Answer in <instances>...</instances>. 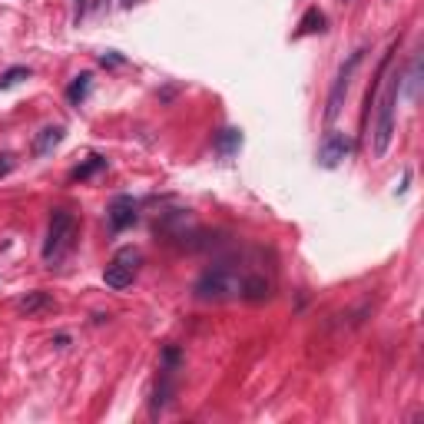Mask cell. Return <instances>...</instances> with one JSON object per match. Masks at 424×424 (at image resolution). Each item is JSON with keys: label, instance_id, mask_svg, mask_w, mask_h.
Wrapping results in <instances>:
<instances>
[{"label": "cell", "instance_id": "277c9868", "mask_svg": "<svg viewBox=\"0 0 424 424\" xmlns=\"http://www.w3.org/2000/svg\"><path fill=\"white\" fill-rule=\"evenodd\" d=\"M73 229H76V219L73 212L67 209H53V215H50V229H46V242H44V258L50 262V258H57L70 245V239H73Z\"/></svg>", "mask_w": 424, "mask_h": 424}, {"label": "cell", "instance_id": "6da1fadb", "mask_svg": "<svg viewBox=\"0 0 424 424\" xmlns=\"http://www.w3.org/2000/svg\"><path fill=\"white\" fill-rule=\"evenodd\" d=\"M239 288H242V275L236 272V265L219 262V265H212V269L199 275L193 292L202 302H226V299H239Z\"/></svg>", "mask_w": 424, "mask_h": 424}, {"label": "cell", "instance_id": "5b68a950", "mask_svg": "<svg viewBox=\"0 0 424 424\" xmlns=\"http://www.w3.org/2000/svg\"><path fill=\"white\" fill-rule=\"evenodd\" d=\"M139 262H143V256H139L136 249H123V252H116V258L103 269L106 288H116V292H120V288L133 285V279H136V272H139Z\"/></svg>", "mask_w": 424, "mask_h": 424}, {"label": "cell", "instance_id": "4fadbf2b", "mask_svg": "<svg viewBox=\"0 0 424 424\" xmlns=\"http://www.w3.org/2000/svg\"><path fill=\"white\" fill-rule=\"evenodd\" d=\"M90 83H93V76H90V73H80V76L73 80V83L67 87V100H70L73 106H83V100L90 96Z\"/></svg>", "mask_w": 424, "mask_h": 424}, {"label": "cell", "instance_id": "2e32d148", "mask_svg": "<svg viewBox=\"0 0 424 424\" xmlns=\"http://www.w3.org/2000/svg\"><path fill=\"white\" fill-rule=\"evenodd\" d=\"M30 67H10L7 73H0V90H10V87H17L20 80H30Z\"/></svg>", "mask_w": 424, "mask_h": 424}, {"label": "cell", "instance_id": "ffe728a7", "mask_svg": "<svg viewBox=\"0 0 424 424\" xmlns=\"http://www.w3.org/2000/svg\"><path fill=\"white\" fill-rule=\"evenodd\" d=\"M53 345H57V348H67V345H70V335H57Z\"/></svg>", "mask_w": 424, "mask_h": 424}, {"label": "cell", "instance_id": "9c48e42d", "mask_svg": "<svg viewBox=\"0 0 424 424\" xmlns=\"http://www.w3.org/2000/svg\"><path fill=\"white\" fill-rule=\"evenodd\" d=\"M17 312H24V315H40V312H53L57 302H53V295L50 292H27V295H20L17 299Z\"/></svg>", "mask_w": 424, "mask_h": 424}, {"label": "cell", "instance_id": "ac0fdd59", "mask_svg": "<svg viewBox=\"0 0 424 424\" xmlns=\"http://www.w3.org/2000/svg\"><path fill=\"white\" fill-rule=\"evenodd\" d=\"M123 63H126V57L116 53V50H106L103 57H100V67H123Z\"/></svg>", "mask_w": 424, "mask_h": 424}, {"label": "cell", "instance_id": "44dd1931", "mask_svg": "<svg viewBox=\"0 0 424 424\" xmlns=\"http://www.w3.org/2000/svg\"><path fill=\"white\" fill-rule=\"evenodd\" d=\"M83 10H87V0H76V14H73L76 24H80V17H83Z\"/></svg>", "mask_w": 424, "mask_h": 424}, {"label": "cell", "instance_id": "52a82bcc", "mask_svg": "<svg viewBox=\"0 0 424 424\" xmlns=\"http://www.w3.org/2000/svg\"><path fill=\"white\" fill-rule=\"evenodd\" d=\"M109 229L113 232H123V229H130L133 222H136V202H133V196H116L113 202H109Z\"/></svg>", "mask_w": 424, "mask_h": 424}, {"label": "cell", "instance_id": "d6986e66", "mask_svg": "<svg viewBox=\"0 0 424 424\" xmlns=\"http://www.w3.org/2000/svg\"><path fill=\"white\" fill-rule=\"evenodd\" d=\"M17 166V159H14V152H0V179L3 176H10Z\"/></svg>", "mask_w": 424, "mask_h": 424}, {"label": "cell", "instance_id": "8992f818", "mask_svg": "<svg viewBox=\"0 0 424 424\" xmlns=\"http://www.w3.org/2000/svg\"><path fill=\"white\" fill-rule=\"evenodd\" d=\"M351 152V136L348 133H342V130H328L325 139H321V146H318V163L325 169H338L345 159H348Z\"/></svg>", "mask_w": 424, "mask_h": 424}, {"label": "cell", "instance_id": "e0dca14e", "mask_svg": "<svg viewBox=\"0 0 424 424\" xmlns=\"http://www.w3.org/2000/svg\"><path fill=\"white\" fill-rule=\"evenodd\" d=\"M182 362V355L176 345H169V348H163V371H176Z\"/></svg>", "mask_w": 424, "mask_h": 424}, {"label": "cell", "instance_id": "7a4b0ae2", "mask_svg": "<svg viewBox=\"0 0 424 424\" xmlns=\"http://www.w3.org/2000/svg\"><path fill=\"white\" fill-rule=\"evenodd\" d=\"M398 93H401V76H391L388 87L381 93L378 103V116H375V126H371V152L375 159H381L388 146L394 139V109H398Z\"/></svg>", "mask_w": 424, "mask_h": 424}, {"label": "cell", "instance_id": "9a60e30c", "mask_svg": "<svg viewBox=\"0 0 424 424\" xmlns=\"http://www.w3.org/2000/svg\"><path fill=\"white\" fill-rule=\"evenodd\" d=\"M239 146H242V133L239 130H222L219 136H215V150L222 152V156H232V152H239Z\"/></svg>", "mask_w": 424, "mask_h": 424}, {"label": "cell", "instance_id": "5bb4252c", "mask_svg": "<svg viewBox=\"0 0 424 424\" xmlns=\"http://www.w3.org/2000/svg\"><path fill=\"white\" fill-rule=\"evenodd\" d=\"M103 169H106L103 156H90L87 163H80V166L70 173V182H83V179H90V176H96V173H103Z\"/></svg>", "mask_w": 424, "mask_h": 424}, {"label": "cell", "instance_id": "8fae6325", "mask_svg": "<svg viewBox=\"0 0 424 424\" xmlns=\"http://www.w3.org/2000/svg\"><path fill=\"white\" fill-rule=\"evenodd\" d=\"M325 14L318 10V7H308L302 14V20H299V30H295V37H312V33H325Z\"/></svg>", "mask_w": 424, "mask_h": 424}, {"label": "cell", "instance_id": "7402d4cb", "mask_svg": "<svg viewBox=\"0 0 424 424\" xmlns=\"http://www.w3.org/2000/svg\"><path fill=\"white\" fill-rule=\"evenodd\" d=\"M345 3H348V0H345Z\"/></svg>", "mask_w": 424, "mask_h": 424}, {"label": "cell", "instance_id": "7c38bea8", "mask_svg": "<svg viewBox=\"0 0 424 424\" xmlns=\"http://www.w3.org/2000/svg\"><path fill=\"white\" fill-rule=\"evenodd\" d=\"M169 398H173V371H163L156 388H152V411H163L169 405Z\"/></svg>", "mask_w": 424, "mask_h": 424}, {"label": "cell", "instance_id": "3957f363", "mask_svg": "<svg viewBox=\"0 0 424 424\" xmlns=\"http://www.w3.org/2000/svg\"><path fill=\"white\" fill-rule=\"evenodd\" d=\"M364 46H358L355 53H348V60L342 63V70H338V76H335L332 90H328V103H325V123L332 126L338 116H342V106H345V96H348V87H351V76H355V70H358V63L364 60Z\"/></svg>", "mask_w": 424, "mask_h": 424}, {"label": "cell", "instance_id": "30bf717a", "mask_svg": "<svg viewBox=\"0 0 424 424\" xmlns=\"http://www.w3.org/2000/svg\"><path fill=\"white\" fill-rule=\"evenodd\" d=\"M63 136H67L63 126H44V130L37 133V139H33V156H50V152L63 143Z\"/></svg>", "mask_w": 424, "mask_h": 424}, {"label": "cell", "instance_id": "ba28073f", "mask_svg": "<svg viewBox=\"0 0 424 424\" xmlns=\"http://www.w3.org/2000/svg\"><path fill=\"white\" fill-rule=\"evenodd\" d=\"M269 295H272V282H269L265 275H258V272L242 275V288H239V299H245V302H265Z\"/></svg>", "mask_w": 424, "mask_h": 424}]
</instances>
